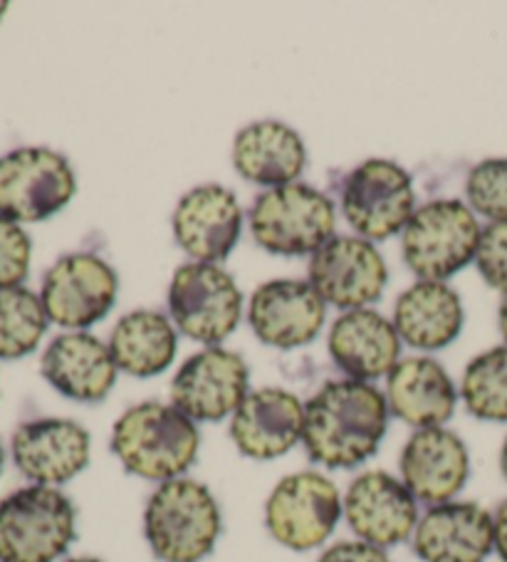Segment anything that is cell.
I'll return each instance as SVG.
<instances>
[{
  "instance_id": "6da1fadb",
  "label": "cell",
  "mask_w": 507,
  "mask_h": 562,
  "mask_svg": "<svg viewBox=\"0 0 507 562\" xmlns=\"http://www.w3.org/2000/svg\"><path fill=\"white\" fill-rule=\"evenodd\" d=\"M386 394L369 382H327L305 404L302 443L327 469H354L374 457L388 424Z\"/></svg>"
},
{
  "instance_id": "7a4b0ae2",
  "label": "cell",
  "mask_w": 507,
  "mask_h": 562,
  "mask_svg": "<svg viewBox=\"0 0 507 562\" xmlns=\"http://www.w3.org/2000/svg\"><path fill=\"white\" fill-rule=\"evenodd\" d=\"M196 422L173 404L144 402L126 409L114 424L112 451L122 467L146 481H173L199 457Z\"/></svg>"
},
{
  "instance_id": "3957f363",
  "label": "cell",
  "mask_w": 507,
  "mask_h": 562,
  "mask_svg": "<svg viewBox=\"0 0 507 562\" xmlns=\"http://www.w3.org/2000/svg\"><path fill=\"white\" fill-rule=\"evenodd\" d=\"M144 536L161 562L206 560L221 536L216 496L193 479L161 483L146 503Z\"/></svg>"
},
{
  "instance_id": "277c9868",
  "label": "cell",
  "mask_w": 507,
  "mask_h": 562,
  "mask_svg": "<svg viewBox=\"0 0 507 562\" xmlns=\"http://www.w3.org/2000/svg\"><path fill=\"white\" fill-rule=\"evenodd\" d=\"M77 536L63 491L27 486L0 501V562H57Z\"/></svg>"
},
{
  "instance_id": "5b68a950",
  "label": "cell",
  "mask_w": 507,
  "mask_h": 562,
  "mask_svg": "<svg viewBox=\"0 0 507 562\" xmlns=\"http://www.w3.org/2000/svg\"><path fill=\"white\" fill-rule=\"evenodd\" d=\"M335 203L305 183L270 189L250 211L252 238L275 256H315L335 238Z\"/></svg>"
},
{
  "instance_id": "8992f818",
  "label": "cell",
  "mask_w": 507,
  "mask_h": 562,
  "mask_svg": "<svg viewBox=\"0 0 507 562\" xmlns=\"http://www.w3.org/2000/svg\"><path fill=\"white\" fill-rule=\"evenodd\" d=\"M483 228L463 201L441 199L414 211L402 250L406 266L421 280L443 283L475 260Z\"/></svg>"
},
{
  "instance_id": "52a82bcc",
  "label": "cell",
  "mask_w": 507,
  "mask_h": 562,
  "mask_svg": "<svg viewBox=\"0 0 507 562\" xmlns=\"http://www.w3.org/2000/svg\"><path fill=\"white\" fill-rule=\"evenodd\" d=\"M77 179L63 154L25 147L0 157V216L37 223L55 216L72 201Z\"/></svg>"
},
{
  "instance_id": "ba28073f",
  "label": "cell",
  "mask_w": 507,
  "mask_h": 562,
  "mask_svg": "<svg viewBox=\"0 0 507 562\" xmlns=\"http://www.w3.org/2000/svg\"><path fill=\"white\" fill-rule=\"evenodd\" d=\"M342 513L335 483L322 473L300 471L272 488L266 503V526L280 546L305 552L319 548L335 532Z\"/></svg>"
},
{
  "instance_id": "9c48e42d",
  "label": "cell",
  "mask_w": 507,
  "mask_h": 562,
  "mask_svg": "<svg viewBox=\"0 0 507 562\" xmlns=\"http://www.w3.org/2000/svg\"><path fill=\"white\" fill-rule=\"evenodd\" d=\"M243 295L226 270L211 263H187L173 273L169 310L191 340L218 345L240 323Z\"/></svg>"
},
{
  "instance_id": "30bf717a",
  "label": "cell",
  "mask_w": 507,
  "mask_h": 562,
  "mask_svg": "<svg viewBox=\"0 0 507 562\" xmlns=\"http://www.w3.org/2000/svg\"><path fill=\"white\" fill-rule=\"evenodd\" d=\"M414 181L408 171L386 159H369L349 173L342 211L359 236L384 240L406 228L414 216Z\"/></svg>"
},
{
  "instance_id": "8fae6325",
  "label": "cell",
  "mask_w": 507,
  "mask_h": 562,
  "mask_svg": "<svg viewBox=\"0 0 507 562\" xmlns=\"http://www.w3.org/2000/svg\"><path fill=\"white\" fill-rule=\"evenodd\" d=\"M120 293L112 266L94 254L63 256L43 278V307L55 325L84 329L110 313Z\"/></svg>"
},
{
  "instance_id": "7c38bea8",
  "label": "cell",
  "mask_w": 507,
  "mask_h": 562,
  "mask_svg": "<svg viewBox=\"0 0 507 562\" xmlns=\"http://www.w3.org/2000/svg\"><path fill=\"white\" fill-rule=\"evenodd\" d=\"M386 278L384 258L367 238L335 236L309 260V285L325 303L347 313L376 303Z\"/></svg>"
},
{
  "instance_id": "4fadbf2b",
  "label": "cell",
  "mask_w": 507,
  "mask_h": 562,
  "mask_svg": "<svg viewBox=\"0 0 507 562\" xmlns=\"http://www.w3.org/2000/svg\"><path fill=\"white\" fill-rule=\"evenodd\" d=\"M248 392V364L240 355L211 347L189 357L173 376L171 402L191 422H221L236 414Z\"/></svg>"
},
{
  "instance_id": "5bb4252c",
  "label": "cell",
  "mask_w": 507,
  "mask_h": 562,
  "mask_svg": "<svg viewBox=\"0 0 507 562\" xmlns=\"http://www.w3.org/2000/svg\"><path fill=\"white\" fill-rule=\"evenodd\" d=\"M342 508L354 536L384 550L412 538L418 526L414 493L386 471L362 473L349 486Z\"/></svg>"
},
{
  "instance_id": "9a60e30c",
  "label": "cell",
  "mask_w": 507,
  "mask_h": 562,
  "mask_svg": "<svg viewBox=\"0 0 507 562\" xmlns=\"http://www.w3.org/2000/svg\"><path fill=\"white\" fill-rule=\"evenodd\" d=\"M13 463L33 486H63L90 463V434L72 419H33L18 426Z\"/></svg>"
},
{
  "instance_id": "2e32d148",
  "label": "cell",
  "mask_w": 507,
  "mask_h": 562,
  "mask_svg": "<svg viewBox=\"0 0 507 562\" xmlns=\"http://www.w3.org/2000/svg\"><path fill=\"white\" fill-rule=\"evenodd\" d=\"M243 211L236 193L226 187H199L189 191L173 211V236L193 263L216 266L230 256L240 238Z\"/></svg>"
},
{
  "instance_id": "e0dca14e",
  "label": "cell",
  "mask_w": 507,
  "mask_h": 562,
  "mask_svg": "<svg viewBox=\"0 0 507 562\" xmlns=\"http://www.w3.org/2000/svg\"><path fill=\"white\" fill-rule=\"evenodd\" d=\"M402 481L416 501L441 506L453 501L471 473V457L463 439L443 426L418 429L402 451Z\"/></svg>"
},
{
  "instance_id": "ac0fdd59",
  "label": "cell",
  "mask_w": 507,
  "mask_h": 562,
  "mask_svg": "<svg viewBox=\"0 0 507 562\" xmlns=\"http://www.w3.org/2000/svg\"><path fill=\"white\" fill-rule=\"evenodd\" d=\"M414 550L424 562H485L495 550L493 516L465 501L431 506L414 530Z\"/></svg>"
},
{
  "instance_id": "d6986e66",
  "label": "cell",
  "mask_w": 507,
  "mask_h": 562,
  "mask_svg": "<svg viewBox=\"0 0 507 562\" xmlns=\"http://www.w3.org/2000/svg\"><path fill=\"white\" fill-rule=\"evenodd\" d=\"M250 325L266 345L295 350L325 325V300L305 280H270L250 300Z\"/></svg>"
},
{
  "instance_id": "ffe728a7",
  "label": "cell",
  "mask_w": 507,
  "mask_h": 562,
  "mask_svg": "<svg viewBox=\"0 0 507 562\" xmlns=\"http://www.w3.org/2000/svg\"><path fill=\"white\" fill-rule=\"evenodd\" d=\"M302 431L305 404L295 394L272 386L250 392L230 422V436L240 453L256 461L285 457L302 441Z\"/></svg>"
},
{
  "instance_id": "44dd1931",
  "label": "cell",
  "mask_w": 507,
  "mask_h": 562,
  "mask_svg": "<svg viewBox=\"0 0 507 562\" xmlns=\"http://www.w3.org/2000/svg\"><path fill=\"white\" fill-rule=\"evenodd\" d=\"M41 370L53 390L67 400L94 404L112 392L120 367L110 345L87 333H67L47 345Z\"/></svg>"
},
{
  "instance_id": "7402d4cb",
  "label": "cell",
  "mask_w": 507,
  "mask_h": 562,
  "mask_svg": "<svg viewBox=\"0 0 507 562\" xmlns=\"http://www.w3.org/2000/svg\"><path fill=\"white\" fill-rule=\"evenodd\" d=\"M402 337L394 323L374 310H349L329 329V355L349 380L369 382L394 370Z\"/></svg>"
},
{
  "instance_id": "603a6c76",
  "label": "cell",
  "mask_w": 507,
  "mask_h": 562,
  "mask_svg": "<svg viewBox=\"0 0 507 562\" xmlns=\"http://www.w3.org/2000/svg\"><path fill=\"white\" fill-rule=\"evenodd\" d=\"M455 402L458 392L453 380L431 357H412L388 372V412L416 429L443 426L453 416Z\"/></svg>"
},
{
  "instance_id": "cb8c5ba5",
  "label": "cell",
  "mask_w": 507,
  "mask_h": 562,
  "mask_svg": "<svg viewBox=\"0 0 507 562\" xmlns=\"http://www.w3.org/2000/svg\"><path fill=\"white\" fill-rule=\"evenodd\" d=\"M398 337L416 350H443L463 327V305L453 288L433 280H418L404 290L394 307Z\"/></svg>"
},
{
  "instance_id": "d4e9b609",
  "label": "cell",
  "mask_w": 507,
  "mask_h": 562,
  "mask_svg": "<svg viewBox=\"0 0 507 562\" xmlns=\"http://www.w3.org/2000/svg\"><path fill=\"white\" fill-rule=\"evenodd\" d=\"M307 151L300 134L280 122H258L233 144V164L243 179L260 187H288L305 169Z\"/></svg>"
},
{
  "instance_id": "484cf974",
  "label": "cell",
  "mask_w": 507,
  "mask_h": 562,
  "mask_svg": "<svg viewBox=\"0 0 507 562\" xmlns=\"http://www.w3.org/2000/svg\"><path fill=\"white\" fill-rule=\"evenodd\" d=\"M177 347V329L154 310H134L124 315L110 337V352L116 367L134 376H154L169 370Z\"/></svg>"
},
{
  "instance_id": "4316f807",
  "label": "cell",
  "mask_w": 507,
  "mask_h": 562,
  "mask_svg": "<svg viewBox=\"0 0 507 562\" xmlns=\"http://www.w3.org/2000/svg\"><path fill=\"white\" fill-rule=\"evenodd\" d=\"M47 323L43 300L27 288L0 290V360H21L41 345Z\"/></svg>"
},
{
  "instance_id": "83f0119b",
  "label": "cell",
  "mask_w": 507,
  "mask_h": 562,
  "mask_svg": "<svg viewBox=\"0 0 507 562\" xmlns=\"http://www.w3.org/2000/svg\"><path fill=\"white\" fill-rule=\"evenodd\" d=\"M461 396L475 419L507 422V345L477 355L465 367Z\"/></svg>"
},
{
  "instance_id": "f1b7e54d",
  "label": "cell",
  "mask_w": 507,
  "mask_h": 562,
  "mask_svg": "<svg viewBox=\"0 0 507 562\" xmlns=\"http://www.w3.org/2000/svg\"><path fill=\"white\" fill-rule=\"evenodd\" d=\"M471 209L491 223H507V159L475 164L465 183Z\"/></svg>"
},
{
  "instance_id": "f546056e",
  "label": "cell",
  "mask_w": 507,
  "mask_h": 562,
  "mask_svg": "<svg viewBox=\"0 0 507 562\" xmlns=\"http://www.w3.org/2000/svg\"><path fill=\"white\" fill-rule=\"evenodd\" d=\"M31 236L15 221L0 216V290L21 288L31 270Z\"/></svg>"
},
{
  "instance_id": "4dcf8cb0",
  "label": "cell",
  "mask_w": 507,
  "mask_h": 562,
  "mask_svg": "<svg viewBox=\"0 0 507 562\" xmlns=\"http://www.w3.org/2000/svg\"><path fill=\"white\" fill-rule=\"evenodd\" d=\"M475 266L487 285L507 295V223H491L483 228Z\"/></svg>"
},
{
  "instance_id": "1f68e13d",
  "label": "cell",
  "mask_w": 507,
  "mask_h": 562,
  "mask_svg": "<svg viewBox=\"0 0 507 562\" xmlns=\"http://www.w3.org/2000/svg\"><path fill=\"white\" fill-rule=\"evenodd\" d=\"M317 562H392L384 548L369 546L364 540H345L322 552Z\"/></svg>"
},
{
  "instance_id": "d6a6232c",
  "label": "cell",
  "mask_w": 507,
  "mask_h": 562,
  "mask_svg": "<svg viewBox=\"0 0 507 562\" xmlns=\"http://www.w3.org/2000/svg\"><path fill=\"white\" fill-rule=\"evenodd\" d=\"M493 522H495V552L497 558L507 562V501H503L500 506H497Z\"/></svg>"
},
{
  "instance_id": "836d02e7",
  "label": "cell",
  "mask_w": 507,
  "mask_h": 562,
  "mask_svg": "<svg viewBox=\"0 0 507 562\" xmlns=\"http://www.w3.org/2000/svg\"><path fill=\"white\" fill-rule=\"evenodd\" d=\"M497 323H500V333H503L505 342H507V295H505V300L500 303V313H497Z\"/></svg>"
},
{
  "instance_id": "e575fe53",
  "label": "cell",
  "mask_w": 507,
  "mask_h": 562,
  "mask_svg": "<svg viewBox=\"0 0 507 562\" xmlns=\"http://www.w3.org/2000/svg\"><path fill=\"white\" fill-rule=\"evenodd\" d=\"M500 471H503V476H505V481H507V439H505L503 451H500Z\"/></svg>"
},
{
  "instance_id": "d590c367",
  "label": "cell",
  "mask_w": 507,
  "mask_h": 562,
  "mask_svg": "<svg viewBox=\"0 0 507 562\" xmlns=\"http://www.w3.org/2000/svg\"><path fill=\"white\" fill-rule=\"evenodd\" d=\"M65 562H104V560H97V558H70Z\"/></svg>"
},
{
  "instance_id": "8d00e7d4",
  "label": "cell",
  "mask_w": 507,
  "mask_h": 562,
  "mask_svg": "<svg viewBox=\"0 0 507 562\" xmlns=\"http://www.w3.org/2000/svg\"><path fill=\"white\" fill-rule=\"evenodd\" d=\"M3 463H5V451H3V443H0V473H3Z\"/></svg>"
},
{
  "instance_id": "74e56055",
  "label": "cell",
  "mask_w": 507,
  "mask_h": 562,
  "mask_svg": "<svg viewBox=\"0 0 507 562\" xmlns=\"http://www.w3.org/2000/svg\"><path fill=\"white\" fill-rule=\"evenodd\" d=\"M5 11H8V3H5V0H0V18L5 15Z\"/></svg>"
}]
</instances>
